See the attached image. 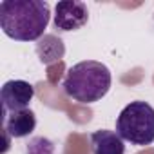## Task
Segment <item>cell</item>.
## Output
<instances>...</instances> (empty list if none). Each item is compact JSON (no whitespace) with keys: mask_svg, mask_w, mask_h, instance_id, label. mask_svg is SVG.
<instances>
[{"mask_svg":"<svg viewBox=\"0 0 154 154\" xmlns=\"http://www.w3.org/2000/svg\"><path fill=\"white\" fill-rule=\"evenodd\" d=\"M27 154H54L53 141L47 138H33L27 143Z\"/></svg>","mask_w":154,"mask_h":154,"instance_id":"cell-9","label":"cell"},{"mask_svg":"<svg viewBox=\"0 0 154 154\" xmlns=\"http://www.w3.org/2000/svg\"><path fill=\"white\" fill-rule=\"evenodd\" d=\"M2 127H4L6 149H8L9 138H26L35 131L36 116L31 109H22V111H15V112L2 111Z\"/></svg>","mask_w":154,"mask_h":154,"instance_id":"cell-6","label":"cell"},{"mask_svg":"<svg viewBox=\"0 0 154 154\" xmlns=\"http://www.w3.org/2000/svg\"><path fill=\"white\" fill-rule=\"evenodd\" d=\"M93 154H125V143L118 132L100 129L94 131L89 138Z\"/></svg>","mask_w":154,"mask_h":154,"instance_id":"cell-7","label":"cell"},{"mask_svg":"<svg viewBox=\"0 0 154 154\" xmlns=\"http://www.w3.org/2000/svg\"><path fill=\"white\" fill-rule=\"evenodd\" d=\"M51 8L42 0H4L0 4V27L17 42H36L44 36Z\"/></svg>","mask_w":154,"mask_h":154,"instance_id":"cell-1","label":"cell"},{"mask_svg":"<svg viewBox=\"0 0 154 154\" xmlns=\"http://www.w3.org/2000/svg\"><path fill=\"white\" fill-rule=\"evenodd\" d=\"M89 20V9L78 0H62L54 8V27L60 31L82 29Z\"/></svg>","mask_w":154,"mask_h":154,"instance_id":"cell-4","label":"cell"},{"mask_svg":"<svg viewBox=\"0 0 154 154\" xmlns=\"http://www.w3.org/2000/svg\"><path fill=\"white\" fill-rule=\"evenodd\" d=\"M35 96V87L26 80H9L2 85L0 102L4 112H15L29 109V103Z\"/></svg>","mask_w":154,"mask_h":154,"instance_id":"cell-5","label":"cell"},{"mask_svg":"<svg viewBox=\"0 0 154 154\" xmlns=\"http://www.w3.org/2000/svg\"><path fill=\"white\" fill-rule=\"evenodd\" d=\"M112 84L111 71L105 63L96 60H84L74 63L62 82L63 93L80 102V103H94L102 100Z\"/></svg>","mask_w":154,"mask_h":154,"instance_id":"cell-2","label":"cell"},{"mask_svg":"<svg viewBox=\"0 0 154 154\" xmlns=\"http://www.w3.org/2000/svg\"><path fill=\"white\" fill-rule=\"evenodd\" d=\"M116 132L131 145H150L154 141V107L147 102H131L116 120Z\"/></svg>","mask_w":154,"mask_h":154,"instance_id":"cell-3","label":"cell"},{"mask_svg":"<svg viewBox=\"0 0 154 154\" xmlns=\"http://www.w3.org/2000/svg\"><path fill=\"white\" fill-rule=\"evenodd\" d=\"M36 53H38V58L42 63L49 65V63H54L58 60L63 58L65 54V45L63 42L54 36V35H44L38 44H36Z\"/></svg>","mask_w":154,"mask_h":154,"instance_id":"cell-8","label":"cell"}]
</instances>
